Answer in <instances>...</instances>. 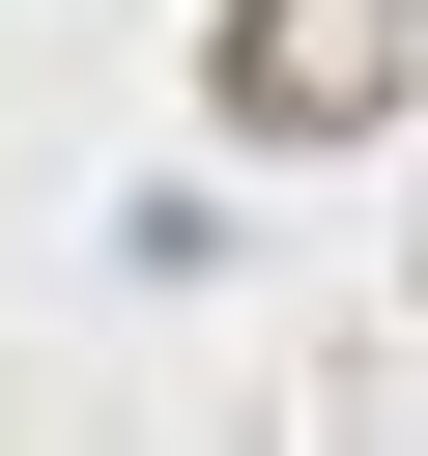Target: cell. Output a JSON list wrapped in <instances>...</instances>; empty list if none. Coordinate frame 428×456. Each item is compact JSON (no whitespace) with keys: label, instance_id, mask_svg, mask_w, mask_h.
<instances>
[{"label":"cell","instance_id":"obj_1","mask_svg":"<svg viewBox=\"0 0 428 456\" xmlns=\"http://www.w3.org/2000/svg\"><path fill=\"white\" fill-rule=\"evenodd\" d=\"M399 57H428V0H228V114H257V142L399 114Z\"/></svg>","mask_w":428,"mask_h":456}]
</instances>
